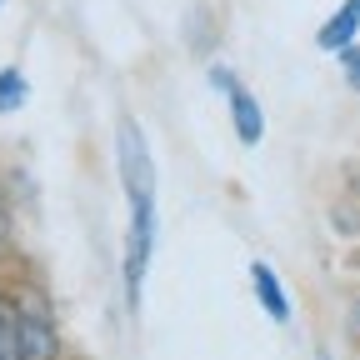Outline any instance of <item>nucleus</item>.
Listing matches in <instances>:
<instances>
[{"label":"nucleus","instance_id":"f257e3e1","mask_svg":"<svg viewBox=\"0 0 360 360\" xmlns=\"http://www.w3.org/2000/svg\"><path fill=\"white\" fill-rule=\"evenodd\" d=\"M11 321H15V355L20 360H60V326L40 290H20L11 300Z\"/></svg>","mask_w":360,"mask_h":360},{"label":"nucleus","instance_id":"f03ea898","mask_svg":"<svg viewBox=\"0 0 360 360\" xmlns=\"http://www.w3.org/2000/svg\"><path fill=\"white\" fill-rule=\"evenodd\" d=\"M155 250V200H130V236H125V300L141 310V285Z\"/></svg>","mask_w":360,"mask_h":360},{"label":"nucleus","instance_id":"7ed1b4c3","mask_svg":"<svg viewBox=\"0 0 360 360\" xmlns=\"http://www.w3.org/2000/svg\"><path fill=\"white\" fill-rule=\"evenodd\" d=\"M120 180H125V195L130 200H155V165H150V146H146V135L141 125H135L130 115H120Z\"/></svg>","mask_w":360,"mask_h":360},{"label":"nucleus","instance_id":"20e7f679","mask_svg":"<svg viewBox=\"0 0 360 360\" xmlns=\"http://www.w3.org/2000/svg\"><path fill=\"white\" fill-rule=\"evenodd\" d=\"M250 285H255V300H260V310H265L276 326H285V321H290V300H285V285H281V276H276V270H270L265 260H250Z\"/></svg>","mask_w":360,"mask_h":360},{"label":"nucleus","instance_id":"39448f33","mask_svg":"<svg viewBox=\"0 0 360 360\" xmlns=\"http://www.w3.org/2000/svg\"><path fill=\"white\" fill-rule=\"evenodd\" d=\"M225 101H231V125H236V141H240V146H260V135H265V115H260L255 96H250L245 85H236Z\"/></svg>","mask_w":360,"mask_h":360},{"label":"nucleus","instance_id":"423d86ee","mask_svg":"<svg viewBox=\"0 0 360 360\" xmlns=\"http://www.w3.org/2000/svg\"><path fill=\"white\" fill-rule=\"evenodd\" d=\"M355 30H360V0H340L335 6V15L321 25V35H315V45H321V51H345V45L355 40Z\"/></svg>","mask_w":360,"mask_h":360},{"label":"nucleus","instance_id":"0eeeda50","mask_svg":"<svg viewBox=\"0 0 360 360\" xmlns=\"http://www.w3.org/2000/svg\"><path fill=\"white\" fill-rule=\"evenodd\" d=\"M25 101H30V85H25V75H20V70H0V115L20 110Z\"/></svg>","mask_w":360,"mask_h":360},{"label":"nucleus","instance_id":"6e6552de","mask_svg":"<svg viewBox=\"0 0 360 360\" xmlns=\"http://www.w3.org/2000/svg\"><path fill=\"white\" fill-rule=\"evenodd\" d=\"M340 70H345V85H350V90H360V45H355V40L340 51Z\"/></svg>","mask_w":360,"mask_h":360},{"label":"nucleus","instance_id":"1a4fd4ad","mask_svg":"<svg viewBox=\"0 0 360 360\" xmlns=\"http://www.w3.org/2000/svg\"><path fill=\"white\" fill-rule=\"evenodd\" d=\"M210 85H215V90H225V96H231V90H236L240 80H236L231 70H225V65H210Z\"/></svg>","mask_w":360,"mask_h":360},{"label":"nucleus","instance_id":"9d476101","mask_svg":"<svg viewBox=\"0 0 360 360\" xmlns=\"http://www.w3.org/2000/svg\"><path fill=\"white\" fill-rule=\"evenodd\" d=\"M335 231H340V236H355V231H360V215H355V210H335Z\"/></svg>","mask_w":360,"mask_h":360},{"label":"nucleus","instance_id":"9b49d317","mask_svg":"<svg viewBox=\"0 0 360 360\" xmlns=\"http://www.w3.org/2000/svg\"><path fill=\"white\" fill-rule=\"evenodd\" d=\"M345 330H350V340L360 345V300L350 305V315H345Z\"/></svg>","mask_w":360,"mask_h":360},{"label":"nucleus","instance_id":"f8f14e48","mask_svg":"<svg viewBox=\"0 0 360 360\" xmlns=\"http://www.w3.org/2000/svg\"><path fill=\"white\" fill-rule=\"evenodd\" d=\"M350 265H355V270H360V250H355V255H350Z\"/></svg>","mask_w":360,"mask_h":360},{"label":"nucleus","instance_id":"ddd939ff","mask_svg":"<svg viewBox=\"0 0 360 360\" xmlns=\"http://www.w3.org/2000/svg\"><path fill=\"white\" fill-rule=\"evenodd\" d=\"M60 360H90V355H60Z\"/></svg>","mask_w":360,"mask_h":360},{"label":"nucleus","instance_id":"4468645a","mask_svg":"<svg viewBox=\"0 0 360 360\" xmlns=\"http://www.w3.org/2000/svg\"><path fill=\"white\" fill-rule=\"evenodd\" d=\"M0 220H6V195H0Z\"/></svg>","mask_w":360,"mask_h":360},{"label":"nucleus","instance_id":"2eb2a0df","mask_svg":"<svg viewBox=\"0 0 360 360\" xmlns=\"http://www.w3.org/2000/svg\"><path fill=\"white\" fill-rule=\"evenodd\" d=\"M0 315H6V300H0Z\"/></svg>","mask_w":360,"mask_h":360},{"label":"nucleus","instance_id":"dca6fc26","mask_svg":"<svg viewBox=\"0 0 360 360\" xmlns=\"http://www.w3.org/2000/svg\"><path fill=\"white\" fill-rule=\"evenodd\" d=\"M0 6H6V0H0Z\"/></svg>","mask_w":360,"mask_h":360}]
</instances>
